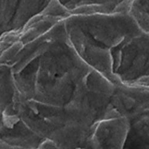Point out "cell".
<instances>
[{
  "mask_svg": "<svg viewBox=\"0 0 149 149\" xmlns=\"http://www.w3.org/2000/svg\"><path fill=\"white\" fill-rule=\"evenodd\" d=\"M64 24L69 41L81 58L116 85L111 56L124 41L141 31L128 12L72 15Z\"/></svg>",
  "mask_w": 149,
  "mask_h": 149,
  "instance_id": "cell-1",
  "label": "cell"
},
{
  "mask_svg": "<svg viewBox=\"0 0 149 149\" xmlns=\"http://www.w3.org/2000/svg\"><path fill=\"white\" fill-rule=\"evenodd\" d=\"M116 85L149 87V35L141 31L124 41L111 57Z\"/></svg>",
  "mask_w": 149,
  "mask_h": 149,
  "instance_id": "cell-2",
  "label": "cell"
},
{
  "mask_svg": "<svg viewBox=\"0 0 149 149\" xmlns=\"http://www.w3.org/2000/svg\"><path fill=\"white\" fill-rule=\"evenodd\" d=\"M54 0H0V42L51 8Z\"/></svg>",
  "mask_w": 149,
  "mask_h": 149,
  "instance_id": "cell-3",
  "label": "cell"
},
{
  "mask_svg": "<svg viewBox=\"0 0 149 149\" xmlns=\"http://www.w3.org/2000/svg\"><path fill=\"white\" fill-rule=\"evenodd\" d=\"M128 122L122 116L103 119L95 125L91 138V149H124Z\"/></svg>",
  "mask_w": 149,
  "mask_h": 149,
  "instance_id": "cell-4",
  "label": "cell"
},
{
  "mask_svg": "<svg viewBox=\"0 0 149 149\" xmlns=\"http://www.w3.org/2000/svg\"><path fill=\"white\" fill-rule=\"evenodd\" d=\"M69 15L128 12L132 0H54Z\"/></svg>",
  "mask_w": 149,
  "mask_h": 149,
  "instance_id": "cell-5",
  "label": "cell"
},
{
  "mask_svg": "<svg viewBox=\"0 0 149 149\" xmlns=\"http://www.w3.org/2000/svg\"><path fill=\"white\" fill-rule=\"evenodd\" d=\"M126 119L128 132L124 149H149V107Z\"/></svg>",
  "mask_w": 149,
  "mask_h": 149,
  "instance_id": "cell-6",
  "label": "cell"
},
{
  "mask_svg": "<svg viewBox=\"0 0 149 149\" xmlns=\"http://www.w3.org/2000/svg\"><path fill=\"white\" fill-rule=\"evenodd\" d=\"M14 97V86L8 70L0 67V128L4 123Z\"/></svg>",
  "mask_w": 149,
  "mask_h": 149,
  "instance_id": "cell-7",
  "label": "cell"
},
{
  "mask_svg": "<svg viewBox=\"0 0 149 149\" xmlns=\"http://www.w3.org/2000/svg\"><path fill=\"white\" fill-rule=\"evenodd\" d=\"M128 12L140 30L149 35V0H132Z\"/></svg>",
  "mask_w": 149,
  "mask_h": 149,
  "instance_id": "cell-8",
  "label": "cell"
},
{
  "mask_svg": "<svg viewBox=\"0 0 149 149\" xmlns=\"http://www.w3.org/2000/svg\"><path fill=\"white\" fill-rule=\"evenodd\" d=\"M34 149H61L50 141H45L39 147Z\"/></svg>",
  "mask_w": 149,
  "mask_h": 149,
  "instance_id": "cell-9",
  "label": "cell"
}]
</instances>
